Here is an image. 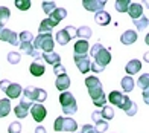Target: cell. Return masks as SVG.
Segmentation results:
<instances>
[{"label":"cell","instance_id":"obj_1","mask_svg":"<svg viewBox=\"0 0 149 133\" xmlns=\"http://www.w3.org/2000/svg\"><path fill=\"white\" fill-rule=\"evenodd\" d=\"M85 86L88 89V94L93 99V104L96 107H104L107 106V96L104 94L102 83L97 77H87L85 78Z\"/></svg>","mask_w":149,"mask_h":133},{"label":"cell","instance_id":"obj_2","mask_svg":"<svg viewBox=\"0 0 149 133\" xmlns=\"http://www.w3.org/2000/svg\"><path fill=\"white\" fill-rule=\"evenodd\" d=\"M32 46L35 51H43V54H49L53 52V46H55V40H53L52 34H38V37L33 38Z\"/></svg>","mask_w":149,"mask_h":133},{"label":"cell","instance_id":"obj_3","mask_svg":"<svg viewBox=\"0 0 149 133\" xmlns=\"http://www.w3.org/2000/svg\"><path fill=\"white\" fill-rule=\"evenodd\" d=\"M90 55L94 58V63H97L99 66H102V68H105V66L111 61L110 51L105 49L100 43H96V44H94L93 48L90 49Z\"/></svg>","mask_w":149,"mask_h":133},{"label":"cell","instance_id":"obj_4","mask_svg":"<svg viewBox=\"0 0 149 133\" xmlns=\"http://www.w3.org/2000/svg\"><path fill=\"white\" fill-rule=\"evenodd\" d=\"M59 104L61 107H63V113L70 116L73 113H76L78 112V104H76V99L74 96L70 94V92H63V94L59 95Z\"/></svg>","mask_w":149,"mask_h":133},{"label":"cell","instance_id":"obj_5","mask_svg":"<svg viewBox=\"0 0 149 133\" xmlns=\"http://www.w3.org/2000/svg\"><path fill=\"white\" fill-rule=\"evenodd\" d=\"M23 98H26L31 103H38L41 104L43 101L47 99V92L41 87H33V86H28L23 89Z\"/></svg>","mask_w":149,"mask_h":133},{"label":"cell","instance_id":"obj_6","mask_svg":"<svg viewBox=\"0 0 149 133\" xmlns=\"http://www.w3.org/2000/svg\"><path fill=\"white\" fill-rule=\"evenodd\" d=\"M53 130L55 132H76L78 130V122L70 116H58L53 124Z\"/></svg>","mask_w":149,"mask_h":133},{"label":"cell","instance_id":"obj_7","mask_svg":"<svg viewBox=\"0 0 149 133\" xmlns=\"http://www.w3.org/2000/svg\"><path fill=\"white\" fill-rule=\"evenodd\" d=\"M0 89L6 94L8 99H17L20 95H22V92H23V89H22L20 84L11 83V81H8V80H2V81H0Z\"/></svg>","mask_w":149,"mask_h":133},{"label":"cell","instance_id":"obj_8","mask_svg":"<svg viewBox=\"0 0 149 133\" xmlns=\"http://www.w3.org/2000/svg\"><path fill=\"white\" fill-rule=\"evenodd\" d=\"M128 99L130 98H128L125 94L119 92V90H113V92H110V95H108V101H110L111 104H114V106H117L119 109H123V106L126 104Z\"/></svg>","mask_w":149,"mask_h":133},{"label":"cell","instance_id":"obj_9","mask_svg":"<svg viewBox=\"0 0 149 133\" xmlns=\"http://www.w3.org/2000/svg\"><path fill=\"white\" fill-rule=\"evenodd\" d=\"M0 40L6 43H11L12 46H18V34L8 28H0Z\"/></svg>","mask_w":149,"mask_h":133},{"label":"cell","instance_id":"obj_10","mask_svg":"<svg viewBox=\"0 0 149 133\" xmlns=\"http://www.w3.org/2000/svg\"><path fill=\"white\" fill-rule=\"evenodd\" d=\"M31 115H32L35 122H43L47 116V110L43 104L35 103V104H32V107H31Z\"/></svg>","mask_w":149,"mask_h":133},{"label":"cell","instance_id":"obj_11","mask_svg":"<svg viewBox=\"0 0 149 133\" xmlns=\"http://www.w3.org/2000/svg\"><path fill=\"white\" fill-rule=\"evenodd\" d=\"M74 63H76L78 69L81 74H88L90 72V58H88V54L87 55H74Z\"/></svg>","mask_w":149,"mask_h":133},{"label":"cell","instance_id":"obj_12","mask_svg":"<svg viewBox=\"0 0 149 133\" xmlns=\"http://www.w3.org/2000/svg\"><path fill=\"white\" fill-rule=\"evenodd\" d=\"M31 107H32V103L28 101L26 98H23L22 101H20V103L15 106V107H14V113H15L17 118H26V116H28V112H29Z\"/></svg>","mask_w":149,"mask_h":133},{"label":"cell","instance_id":"obj_13","mask_svg":"<svg viewBox=\"0 0 149 133\" xmlns=\"http://www.w3.org/2000/svg\"><path fill=\"white\" fill-rule=\"evenodd\" d=\"M107 2L105 0H84L82 6L87 11H91V12H99V11H104Z\"/></svg>","mask_w":149,"mask_h":133},{"label":"cell","instance_id":"obj_14","mask_svg":"<svg viewBox=\"0 0 149 133\" xmlns=\"http://www.w3.org/2000/svg\"><path fill=\"white\" fill-rule=\"evenodd\" d=\"M65 17H67V11H65L64 8H56L50 15H47V18H49L50 22H52L53 26H56V25L61 22V20H64Z\"/></svg>","mask_w":149,"mask_h":133},{"label":"cell","instance_id":"obj_15","mask_svg":"<svg viewBox=\"0 0 149 133\" xmlns=\"http://www.w3.org/2000/svg\"><path fill=\"white\" fill-rule=\"evenodd\" d=\"M55 86H56V89L61 90V92H65L67 89L70 87V78L67 74H61L56 77V81H55Z\"/></svg>","mask_w":149,"mask_h":133},{"label":"cell","instance_id":"obj_16","mask_svg":"<svg viewBox=\"0 0 149 133\" xmlns=\"http://www.w3.org/2000/svg\"><path fill=\"white\" fill-rule=\"evenodd\" d=\"M18 46H20V51H22L23 54H26V55H31V57H33L35 60L41 58V54H40L38 51H35V49H33L32 43H20Z\"/></svg>","mask_w":149,"mask_h":133},{"label":"cell","instance_id":"obj_17","mask_svg":"<svg viewBox=\"0 0 149 133\" xmlns=\"http://www.w3.org/2000/svg\"><path fill=\"white\" fill-rule=\"evenodd\" d=\"M88 49H90L88 42H85V40H78V42L74 43L73 52H74V55H87Z\"/></svg>","mask_w":149,"mask_h":133},{"label":"cell","instance_id":"obj_18","mask_svg":"<svg viewBox=\"0 0 149 133\" xmlns=\"http://www.w3.org/2000/svg\"><path fill=\"white\" fill-rule=\"evenodd\" d=\"M128 14H130V17L132 20H137L140 18L141 15H143V6H141L140 3H132L130 5V8H128Z\"/></svg>","mask_w":149,"mask_h":133},{"label":"cell","instance_id":"obj_19","mask_svg":"<svg viewBox=\"0 0 149 133\" xmlns=\"http://www.w3.org/2000/svg\"><path fill=\"white\" fill-rule=\"evenodd\" d=\"M94 22L100 26H107L108 23L111 22V15L110 12L107 11H99V12H94Z\"/></svg>","mask_w":149,"mask_h":133},{"label":"cell","instance_id":"obj_20","mask_svg":"<svg viewBox=\"0 0 149 133\" xmlns=\"http://www.w3.org/2000/svg\"><path fill=\"white\" fill-rule=\"evenodd\" d=\"M120 42L123 43V44H126V46L135 43V42H137V32L132 31V29L125 31L123 34H122V37H120Z\"/></svg>","mask_w":149,"mask_h":133},{"label":"cell","instance_id":"obj_21","mask_svg":"<svg viewBox=\"0 0 149 133\" xmlns=\"http://www.w3.org/2000/svg\"><path fill=\"white\" fill-rule=\"evenodd\" d=\"M140 69H141L140 60H131V61H128V64L125 66V70H126L128 75H135V74H139Z\"/></svg>","mask_w":149,"mask_h":133},{"label":"cell","instance_id":"obj_22","mask_svg":"<svg viewBox=\"0 0 149 133\" xmlns=\"http://www.w3.org/2000/svg\"><path fill=\"white\" fill-rule=\"evenodd\" d=\"M53 40H56V43H58V44L65 46V44L72 40V37H70L69 32H67V29L64 28V29H59V31L56 32V35H55V38H53Z\"/></svg>","mask_w":149,"mask_h":133},{"label":"cell","instance_id":"obj_23","mask_svg":"<svg viewBox=\"0 0 149 133\" xmlns=\"http://www.w3.org/2000/svg\"><path fill=\"white\" fill-rule=\"evenodd\" d=\"M29 72H31L33 77H43L44 72H46V68H44V64L38 63V61H33L29 66Z\"/></svg>","mask_w":149,"mask_h":133},{"label":"cell","instance_id":"obj_24","mask_svg":"<svg viewBox=\"0 0 149 133\" xmlns=\"http://www.w3.org/2000/svg\"><path fill=\"white\" fill-rule=\"evenodd\" d=\"M41 57L47 61V64H52V66H56L61 64V57L56 54V52H49V54H41Z\"/></svg>","mask_w":149,"mask_h":133},{"label":"cell","instance_id":"obj_25","mask_svg":"<svg viewBox=\"0 0 149 133\" xmlns=\"http://www.w3.org/2000/svg\"><path fill=\"white\" fill-rule=\"evenodd\" d=\"M9 112H11V99H8V98L0 99V118L8 116Z\"/></svg>","mask_w":149,"mask_h":133},{"label":"cell","instance_id":"obj_26","mask_svg":"<svg viewBox=\"0 0 149 133\" xmlns=\"http://www.w3.org/2000/svg\"><path fill=\"white\" fill-rule=\"evenodd\" d=\"M76 37L79 40H85V42H88V38L91 37V29L88 26H81V28L76 29Z\"/></svg>","mask_w":149,"mask_h":133},{"label":"cell","instance_id":"obj_27","mask_svg":"<svg viewBox=\"0 0 149 133\" xmlns=\"http://www.w3.org/2000/svg\"><path fill=\"white\" fill-rule=\"evenodd\" d=\"M55 28V26L52 25V22L49 18H44L41 23H40V28H38V32L40 34H50L52 29Z\"/></svg>","mask_w":149,"mask_h":133},{"label":"cell","instance_id":"obj_28","mask_svg":"<svg viewBox=\"0 0 149 133\" xmlns=\"http://www.w3.org/2000/svg\"><path fill=\"white\" fill-rule=\"evenodd\" d=\"M99 115H100V118L104 119V121H111V119L114 118V110H113V107H110V106H104L102 107V110L99 112Z\"/></svg>","mask_w":149,"mask_h":133},{"label":"cell","instance_id":"obj_29","mask_svg":"<svg viewBox=\"0 0 149 133\" xmlns=\"http://www.w3.org/2000/svg\"><path fill=\"white\" fill-rule=\"evenodd\" d=\"M11 17V11L6 6H0V28H5V25L8 23Z\"/></svg>","mask_w":149,"mask_h":133},{"label":"cell","instance_id":"obj_30","mask_svg":"<svg viewBox=\"0 0 149 133\" xmlns=\"http://www.w3.org/2000/svg\"><path fill=\"white\" fill-rule=\"evenodd\" d=\"M134 86H135V83H134L132 77H123V78H122V89H123L125 94L134 90Z\"/></svg>","mask_w":149,"mask_h":133},{"label":"cell","instance_id":"obj_31","mask_svg":"<svg viewBox=\"0 0 149 133\" xmlns=\"http://www.w3.org/2000/svg\"><path fill=\"white\" fill-rule=\"evenodd\" d=\"M130 5H131V0H117L114 3V8H116L117 12H128Z\"/></svg>","mask_w":149,"mask_h":133},{"label":"cell","instance_id":"obj_32","mask_svg":"<svg viewBox=\"0 0 149 133\" xmlns=\"http://www.w3.org/2000/svg\"><path fill=\"white\" fill-rule=\"evenodd\" d=\"M93 129L96 130L97 133H105V132L108 130V122L104 121V119H97V121H94Z\"/></svg>","mask_w":149,"mask_h":133},{"label":"cell","instance_id":"obj_33","mask_svg":"<svg viewBox=\"0 0 149 133\" xmlns=\"http://www.w3.org/2000/svg\"><path fill=\"white\" fill-rule=\"evenodd\" d=\"M33 42V35L29 31H23L18 34V43H32Z\"/></svg>","mask_w":149,"mask_h":133},{"label":"cell","instance_id":"obj_34","mask_svg":"<svg viewBox=\"0 0 149 133\" xmlns=\"http://www.w3.org/2000/svg\"><path fill=\"white\" fill-rule=\"evenodd\" d=\"M132 22H134L135 28H137L139 31H145V28H148V17L146 15H141L140 18L132 20Z\"/></svg>","mask_w":149,"mask_h":133},{"label":"cell","instance_id":"obj_35","mask_svg":"<svg viewBox=\"0 0 149 133\" xmlns=\"http://www.w3.org/2000/svg\"><path fill=\"white\" fill-rule=\"evenodd\" d=\"M41 8H43V11L46 12L47 15H50L52 12L56 9V3L55 2H43L41 3Z\"/></svg>","mask_w":149,"mask_h":133},{"label":"cell","instance_id":"obj_36","mask_svg":"<svg viewBox=\"0 0 149 133\" xmlns=\"http://www.w3.org/2000/svg\"><path fill=\"white\" fill-rule=\"evenodd\" d=\"M14 3H15V6L20 11H28L31 8V5H32L31 0H15Z\"/></svg>","mask_w":149,"mask_h":133},{"label":"cell","instance_id":"obj_37","mask_svg":"<svg viewBox=\"0 0 149 133\" xmlns=\"http://www.w3.org/2000/svg\"><path fill=\"white\" fill-rule=\"evenodd\" d=\"M139 86L143 90H149V74H143L139 78Z\"/></svg>","mask_w":149,"mask_h":133},{"label":"cell","instance_id":"obj_38","mask_svg":"<svg viewBox=\"0 0 149 133\" xmlns=\"http://www.w3.org/2000/svg\"><path fill=\"white\" fill-rule=\"evenodd\" d=\"M8 133H22V124L18 121H14L8 125Z\"/></svg>","mask_w":149,"mask_h":133},{"label":"cell","instance_id":"obj_39","mask_svg":"<svg viewBox=\"0 0 149 133\" xmlns=\"http://www.w3.org/2000/svg\"><path fill=\"white\" fill-rule=\"evenodd\" d=\"M20 58H22V55H20L18 52H9V54H8L9 64H18L20 63Z\"/></svg>","mask_w":149,"mask_h":133},{"label":"cell","instance_id":"obj_40","mask_svg":"<svg viewBox=\"0 0 149 133\" xmlns=\"http://www.w3.org/2000/svg\"><path fill=\"white\" fill-rule=\"evenodd\" d=\"M104 69H105V68H102V66H99L97 63H94V61L90 64V70H93L94 74H100V72H104Z\"/></svg>","mask_w":149,"mask_h":133},{"label":"cell","instance_id":"obj_41","mask_svg":"<svg viewBox=\"0 0 149 133\" xmlns=\"http://www.w3.org/2000/svg\"><path fill=\"white\" fill-rule=\"evenodd\" d=\"M53 72H55V75H61V74H65V68L63 64H56V66H53Z\"/></svg>","mask_w":149,"mask_h":133},{"label":"cell","instance_id":"obj_42","mask_svg":"<svg viewBox=\"0 0 149 133\" xmlns=\"http://www.w3.org/2000/svg\"><path fill=\"white\" fill-rule=\"evenodd\" d=\"M81 133H97V132L93 129V125H91V124H84V125H82V130H81Z\"/></svg>","mask_w":149,"mask_h":133},{"label":"cell","instance_id":"obj_43","mask_svg":"<svg viewBox=\"0 0 149 133\" xmlns=\"http://www.w3.org/2000/svg\"><path fill=\"white\" fill-rule=\"evenodd\" d=\"M125 113H126L128 116H134L135 113H137V104H135V103H132V104H131V107L128 109V110L125 112Z\"/></svg>","mask_w":149,"mask_h":133},{"label":"cell","instance_id":"obj_44","mask_svg":"<svg viewBox=\"0 0 149 133\" xmlns=\"http://www.w3.org/2000/svg\"><path fill=\"white\" fill-rule=\"evenodd\" d=\"M65 29H67V32L70 34L72 38L76 37V28H74V26H65Z\"/></svg>","mask_w":149,"mask_h":133},{"label":"cell","instance_id":"obj_45","mask_svg":"<svg viewBox=\"0 0 149 133\" xmlns=\"http://www.w3.org/2000/svg\"><path fill=\"white\" fill-rule=\"evenodd\" d=\"M35 133H47V130L43 127V125H37V127H35Z\"/></svg>","mask_w":149,"mask_h":133},{"label":"cell","instance_id":"obj_46","mask_svg":"<svg viewBox=\"0 0 149 133\" xmlns=\"http://www.w3.org/2000/svg\"><path fill=\"white\" fill-rule=\"evenodd\" d=\"M143 99H145V104H149V94H148V90H143Z\"/></svg>","mask_w":149,"mask_h":133}]
</instances>
